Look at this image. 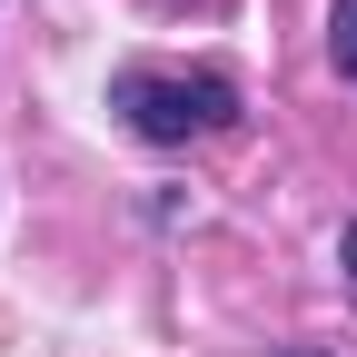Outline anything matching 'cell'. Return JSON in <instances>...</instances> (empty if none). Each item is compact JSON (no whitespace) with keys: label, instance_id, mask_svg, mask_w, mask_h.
Returning <instances> with one entry per match:
<instances>
[{"label":"cell","instance_id":"cell-1","mask_svg":"<svg viewBox=\"0 0 357 357\" xmlns=\"http://www.w3.org/2000/svg\"><path fill=\"white\" fill-rule=\"evenodd\" d=\"M109 109L139 129L149 149H189V139H218V129H238V79L218 70H149L129 60L109 79Z\"/></svg>","mask_w":357,"mask_h":357},{"label":"cell","instance_id":"cell-2","mask_svg":"<svg viewBox=\"0 0 357 357\" xmlns=\"http://www.w3.org/2000/svg\"><path fill=\"white\" fill-rule=\"evenodd\" d=\"M328 60L357 79V0H328Z\"/></svg>","mask_w":357,"mask_h":357},{"label":"cell","instance_id":"cell-3","mask_svg":"<svg viewBox=\"0 0 357 357\" xmlns=\"http://www.w3.org/2000/svg\"><path fill=\"white\" fill-rule=\"evenodd\" d=\"M337 268H347V288H357V218L337 229Z\"/></svg>","mask_w":357,"mask_h":357}]
</instances>
